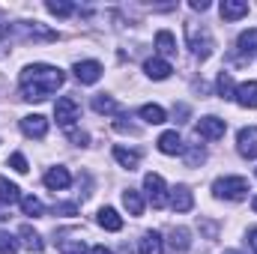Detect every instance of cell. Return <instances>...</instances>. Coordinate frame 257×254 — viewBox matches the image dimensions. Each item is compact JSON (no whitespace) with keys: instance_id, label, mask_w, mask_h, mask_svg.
Listing matches in <instances>:
<instances>
[{"instance_id":"1","label":"cell","mask_w":257,"mask_h":254,"mask_svg":"<svg viewBox=\"0 0 257 254\" xmlns=\"http://www.w3.org/2000/svg\"><path fill=\"white\" fill-rule=\"evenodd\" d=\"M66 75L63 69H57V66H48V63H33L27 66L24 72H21V99H27V102H42V99H48L51 93H57L60 87H63Z\"/></svg>"},{"instance_id":"2","label":"cell","mask_w":257,"mask_h":254,"mask_svg":"<svg viewBox=\"0 0 257 254\" xmlns=\"http://www.w3.org/2000/svg\"><path fill=\"white\" fill-rule=\"evenodd\" d=\"M186 39H189V48H192L200 60H206L212 54V48H215L212 33L203 24H194V21H186Z\"/></svg>"},{"instance_id":"3","label":"cell","mask_w":257,"mask_h":254,"mask_svg":"<svg viewBox=\"0 0 257 254\" xmlns=\"http://www.w3.org/2000/svg\"><path fill=\"white\" fill-rule=\"evenodd\" d=\"M212 194L224 200H242L248 194V180L245 177H218L212 183Z\"/></svg>"},{"instance_id":"4","label":"cell","mask_w":257,"mask_h":254,"mask_svg":"<svg viewBox=\"0 0 257 254\" xmlns=\"http://www.w3.org/2000/svg\"><path fill=\"white\" fill-rule=\"evenodd\" d=\"M144 189H147V197H150V203H153L156 209L168 206V191H165V180H162L159 174H147V177H144Z\"/></svg>"},{"instance_id":"5","label":"cell","mask_w":257,"mask_h":254,"mask_svg":"<svg viewBox=\"0 0 257 254\" xmlns=\"http://www.w3.org/2000/svg\"><path fill=\"white\" fill-rule=\"evenodd\" d=\"M54 120L63 129H72V123L78 120V102L72 96H60L57 105H54Z\"/></svg>"},{"instance_id":"6","label":"cell","mask_w":257,"mask_h":254,"mask_svg":"<svg viewBox=\"0 0 257 254\" xmlns=\"http://www.w3.org/2000/svg\"><path fill=\"white\" fill-rule=\"evenodd\" d=\"M236 150L242 159H257V126L239 129L236 135Z\"/></svg>"},{"instance_id":"7","label":"cell","mask_w":257,"mask_h":254,"mask_svg":"<svg viewBox=\"0 0 257 254\" xmlns=\"http://www.w3.org/2000/svg\"><path fill=\"white\" fill-rule=\"evenodd\" d=\"M224 132H227V123L218 117H200V123H197V135L203 141H218V138H224Z\"/></svg>"},{"instance_id":"8","label":"cell","mask_w":257,"mask_h":254,"mask_svg":"<svg viewBox=\"0 0 257 254\" xmlns=\"http://www.w3.org/2000/svg\"><path fill=\"white\" fill-rule=\"evenodd\" d=\"M21 132H24L27 138L42 141V138L48 135V120H45L42 114H27V117H21Z\"/></svg>"},{"instance_id":"9","label":"cell","mask_w":257,"mask_h":254,"mask_svg":"<svg viewBox=\"0 0 257 254\" xmlns=\"http://www.w3.org/2000/svg\"><path fill=\"white\" fill-rule=\"evenodd\" d=\"M75 78L81 84H96L102 78V63H96V60H78L75 63Z\"/></svg>"},{"instance_id":"10","label":"cell","mask_w":257,"mask_h":254,"mask_svg":"<svg viewBox=\"0 0 257 254\" xmlns=\"http://www.w3.org/2000/svg\"><path fill=\"white\" fill-rule=\"evenodd\" d=\"M15 27L24 33V39H42V42H51V39H57V33H54V30H45L39 21H18Z\"/></svg>"},{"instance_id":"11","label":"cell","mask_w":257,"mask_h":254,"mask_svg":"<svg viewBox=\"0 0 257 254\" xmlns=\"http://www.w3.org/2000/svg\"><path fill=\"white\" fill-rule=\"evenodd\" d=\"M236 51H239V60H242V63H248V60L254 57L257 54V27L254 30L239 33V39H236Z\"/></svg>"},{"instance_id":"12","label":"cell","mask_w":257,"mask_h":254,"mask_svg":"<svg viewBox=\"0 0 257 254\" xmlns=\"http://www.w3.org/2000/svg\"><path fill=\"white\" fill-rule=\"evenodd\" d=\"M156 144H159V150H162L165 156H180V153L186 150L183 138H180V135H177L174 129H171V132H162V138H159Z\"/></svg>"},{"instance_id":"13","label":"cell","mask_w":257,"mask_h":254,"mask_svg":"<svg viewBox=\"0 0 257 254\" xmlns=\"http://www.w3.org/2000/svg\"><path fill=\"white\" fill-rule=\"evenodd\" d=\"M165 251V239L159 230H147L138 242V254H162Z\"/></svg>"},{"instance_id":"14","label":"cell","mask_w":257,"mask_h":254,"mask_svg":"<svg viewBox=\"0 0 257 254\" xmlns=\"http://www.w3.org/2000/svg\"><path fill=\"white\" fill-rule=\"evenodd\" d=\"M242 108H257V81H245V84H239L236 87V96H233Z\"/></svg>"},{"instance_id":"15","label":"cell","mask_w":257,"mask_h":254,"mask_svg":"<svg viewBox=\"0 0 257 254\" xmlns=\"http://www.w3.org/2000/svg\"><path fill=\"white\" fill-rule=\"evenodd\" d=\"M171 206L177 209V212H189L194 206V194L189 186H177L174 189V194H171Z\"/></svg>"},{"instance_id":"16","label":"cell","mask_w":257,"mask_h":254,"mask_svg":"<svg viewBox=\"0 0 257 254\" xmlns=\"http://www.w3.org/2000/svg\"><path fill=\"white\" fill-rule=\"evenodd\" d=\"M18 236H21V242H24V248L33 254H42V248H45V242H42V236L30 227V224H21V230H18Z\"/></svg>"},{"instance_id":"17","label":"cell","mask_w":257,"mask_h":254,"mask_svg":"<svg viewBox=\"0 0 257 254\" xmlns=\"http://www.w3.org/2000/svg\"><path fill=\"white\" fill-rule=\"evenodd\" d=\"M144 72H147L153 81H165L174 69H171V63H168V60H162V57H150V60L144 63Z\"/></svg>"},{"instance_id":"18","label":"cell","mask_w":257,"mask_h":254,"mask_svg":"<svg viewBox=\"0 0 257 254\" xmlns=\"http://www.w3.org/2000/svg\"><path fill=\"white\" fill-rule=\"evenodd\" d=\"M72 183V177H69V171L66 168H51L48 174H45V186L51 191H60V189H66Z\"/></svg>"},{"instance_id":"19","label":"cell","mask_w":257,"mask_h":254,"mask_svg":"<svg viewBox=\"0 0 257 254\" xmlns=\"http://www.w3.org/2000/svg\"><path fill=\"white\" fill-rule=\"evenodd\" d=\"M242 15H248V3H242V0H224L221 3V18L224 21H236Z\"/></svg>"},{"instance_id":"20","label":"cell","mask_w":257,"mask_h":254,"mask_svg":"<svg viewBox=\"0 0 257 254\" xmlns=\"http://www.w3.org/2000/svg\"><path fill=\"white\" fill-rule=\"evenodd\" d=\"M99 224H102L105 230H111V233L123 230V218H120L117 209H111V206H102V209H99Z\"/></svg>"},{"instance_id":"21","label":"cell","mask_w":257,"mask_h":254,"mask_svg":"<svg viewBox=\"0 0 257 254\" xmlns=\"http://www.w3.org/2000/svg\"><path fill=\"white\" fill-rule=\"evenodd\" d=\"M171 248L174 251H189L192 248V233L186 230V227H171Z\"/></svg>"},{"instance_id":"22","label":"cell","mask_w":257,"mask_h":254,"mask_svg":"<svg viewBox=\"0 0 257 254\" xmlns=\"http://www.w3.org/2000/svg\"><path fill=\"white\" fill-rule=\"evenodd\" d=\"M114 159L126 168V171H135L141 165V153L138 150H126V147H114Z\"/></svg>"},{"instance_id":"23","label":"cell","mask_w":257,"mask_h":254,"mask_svg":"<svg viewBox=\"0 0 257 254\" xmlns=\"http://www.w3.org/2000/svg\"><path fill=\"white\" fill-rule=\"evenodd\" d=\"M123 206L128 209V215H144V197H141V191H135V189L123 191Z\"/></svg>"},{"instance_id":"24","label":"cell","mask_w":257,"mask_h":254,"mask_svg":"<svg viewBox=\"0 0 257 254\" xmlns=\"http://www.w3.org/2000/svg\"><path fill=\"white\" fill-rule=\"evenodd\" d=\"M141 120L144 123H150V126H159V123H165V108L162 105H141Z\"/></svg>"},{"instance_id":"25","label":"cell","mask_w":257,"mask_h":254,"mask_svg":"<svg viewBox=\"0 0 257 254\" xmlns=\"http://www.w3.org/2000/svg\"><path fill=\"white\" fill-rule=\"evenodd\" d=\"M156 48H159V54L171 57V54H177V39H174L168 30H159V33H156Z\"/></svg>"},{"instance_id":"26","label":"cell","mask_w":257,"mask_h":254,"mask_svg":"<svg viewBox=\"0 0 257 254\" xmlns=\"http://www.w3.org/2000/svg\"><path fill=\"white\" fill-rule=\"evenodd\" d=\"M0 200L3 203H21V189L15 183H9L6 177H0Z\"/></svg>"},{"instance_id":"27","label":"cell","mask_w":257,"mask_h":254,"mask_svg":"<svg viewBox=\"0 0 257 254\" xmlns=\"http://www.w3.org/2000/svg\"><path fill=\"white\" fill-rule=\"evenodd\" d=\"M215 90H218V96H221V99H233V96H236V84H233L230 72H221V75H218Z\"/></svg>"},{"instance_id":"28","label":"cell","mask_w":257,"mask_h":254,"mask_svg":"<svg viewBox=\"0 0 257 254\" xmlns=\"http://www.w3.org/2000/svg\"><path fill=\"white\" fill-rule=\"evenodd\" d=\"M93 111H96V114H117V111H120V105H117L111 96L99 93V96H93Z\"/></svg>"},{"instance_id":"29","label":"cell","mask_w":257,"mask_h":254,"mask_svg":"<svg viewBox=\"0 0 257 254\" xmlns=\"http://www.w3.org/2000/svg\"><path fill=\"white\" fill-rule=\"evenodd\" d=\"M183 156H186V168H200L203 162H206V150L200 147V144H194L189 150H183Z\"/></svg>"},{"instance_id":"30","label":"cell","mask_w":257,"mask_h":254,"mask_svg":"<svg viewBox=\"0 0 257 254\" xmlns=\"http://www.w3.org/2000/svg\"><path fill=\"white\" fill-rule=\"evenodd\" d=\"M21 209H24V215H33V218L45 215V206H42V200H39V197H33V194L21 197Z\"/></svg>"},{"instance_id":"31","label":"cell","mask_w":257,"mask_h":254,"mask_svg":"<svg viewBox=\"0 0 257 254\" xmlns=\"http://www.w3.org/2000/svg\"><path fill=\"white\" fill-rule=\"evenodd\" d=\"M45 9H48L51 15H57V18H69V15L75 12V3H66V0H48Z\"/></svg>"},{"instance_id":"32","label":"cell","mask_w":257,"mask_h":254,"mask_svg":"<svg viewBox=\"0 0 257 254\" xmlns=\"http://www.w3.org/2000/svg\"><path fill=\"white\" fill-rule=\"evenodd\" d=\"M0 254H18V239L6 230H0Z\"/></svg>"},{"instance_id":"33","label":"cell","mask_w":257,"mask_h":254,"mask_svg":"<svg viewBox=\"0 0 257 254\" xmlns=\"http://www.w3.org/2000/svg\"><path fill=\"white\" fill-rule=\"evenodd\" d=\"M60 254H87V245H84V239H63Z\"/></svg>"},{"instance_id":"34","label":"cell","mask_w":257,"mask_h":254,"mask_svg":"<svg viewBox=\"0 0 257 254\" xmlns=\"http://www.w3.org/2000/svg\"><path fill=\"white\" fill-rule=\"evenodd\" d=\"M9 168L18 171V174H27V159H24L21 153H12V156H9Z\"/></svg>"},{"instance_id":"35","label":"cell","mask_w":257,"mask_h":254,"mask_svg":"<svg viewBox=\"0 0 257 254\" xmlns=\"http://www.w3.org/2000/svg\"><path fill=\"white\" fill-rule=\"evenodd\" d=\"M69 141L78 144V147H87L90 144V135L87 132H78V129H69Z\"/></svg>"},{"instance_id":"36","label":"cell","mask_w":257,"mask_h":254,"mask_svg":"<svg viewBox=\"0 0 257 254\" xmlns=\"http://www.w3.org/2000/svg\"><path fill=\"white\" fill-rule=\"evenodd\" d=\"M54 215H78V203H57Z\"/></svg>"},{"instance_id":"37","label":"cell","mask_w":257,"mask_h":254,"mask_svg":"<svg viewBox=\"0 0 257 254\" xmlns=\"http://www.w3.org/2000/svg\"><path fill=\"white\" fill-rule=\"evenodd\" d=\"M192 9H194V12H206V9H209V3H206V0H192Z\"/></svg>"},{"instance_id":"38","label":"cell","mask_w":257,"mask_h":254,"mask_svg":"<svg viewBox=\"0 0 257 254\" xmlns=\"http://www.w3.org/2000/svg\"><path fill=\"white\" fill-rule=\"evenodd\" d=\"M248 242H251V248H254V254H257V227L248 230Z\"/></svg>"},{"instance_id":"39","label":"cell","mask_w":257,"mask_h":254,"mask_svg":"<svg viewBox=\"0 0 257 254\" xmlns=\"http://www.w3.org/2000/svg\"><path fill=\"white\" fill-rule=\"evenodd\" d=\"M174 114H177V117H189V105H177Z\"/></svg>"},{"instance_id":"40","label":"cell","mask_w":257,"mask_h":254,"mask_svg":"<svg viewBox=\"0 0 257 254\" xmlns=\"http://www.w3.org/2000/svg\"><path fill=\"white\" fill-rule=\"evenodd\" d=\"M6 33H9V27H6V15L0 12V36H6Z\"/></svg>"},{"instance_id":"41","label":"cell","mask_w":257,"mask_h":254,"mask_svg":"<svg viewBox=\"0 0 257 254\" xmlns=\"http://www.w3.org/2000/svg\"><path fill=\"white\" fill-rule=\"evenodd\" d=\"M90 254H111V251H108L105 245H93V248H90Z\"/></svg>"},{"instance_id":"42","label":"cell","mask_w":257,"mask_h":254,"mask_svg":"<svg viewBox=\"0 0 257 254\" xmlns=\"http://www.w3.org/2000/svg\"><path fill=\"white\" fill-rule=\"evenodd\" d=\"M251 206H254V212H257V197H254V200H251Z\"/></svg>"},{"instance_id":"43","label":"cell","mask_w":257,"mask_h":254,"mask_svg":"<svg viewBox=\"0 0 257 254\" xmlns=\"http://www.w3.org/2000/svg\"><path fill=\"white\" fill-rule=\"evenodd\" d=\"M224 254H239V251H224Z\"/></svg>"},{"instance_id":"44","label":"cell","mask_w":257,"mask_h":254,"mask_svg":"<svg viewBox=\"0 0 257 254\" xmlns=\"http://www.w3.org/2000/svg\"><path fill=\"white\" fill-rule=\"evenodd\" d=\"M0 218H6V215H3V212H0Z\"/></svg>"}]
</instances>
